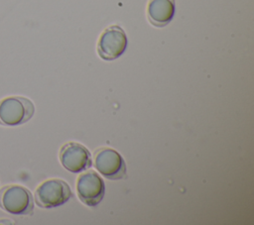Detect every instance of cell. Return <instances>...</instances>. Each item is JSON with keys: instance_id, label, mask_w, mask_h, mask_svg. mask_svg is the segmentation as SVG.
<instances>
[{"instance_id": "1", "label": "cell", "mask_w": 254, "mask_h": 225, "mask_svg": "<svg viewBox=\"0 0 254 225\" xmlns=\"http://www.w3.org/2000/svg\"><path fill=\"white\" fill-rule=\"evenodd\" d=\"M35 112L33 102L22 96H10L0 100V124L18 126L29 121Z\"/></svg>"}, {"instance_id": "2", "label": "cell", "mask_w": 254, "mask_h": 225, "mask_svg": "<svg viewBox=\"0 0 254 225\" xmlns=\"http://www.w3.org/2000/svg\"><path fill=\"white\" fill-rule=\"evenodd\" d=\"M72 192L69 185L63 179L52 178L42 182L36 189V203L44 208H53L64 204Z\"/></svg>"}, {"instance_id": "3", "label": "cell", "mask_w": 254, "mask_h": 225, "mask_svg": "<svg viewBox=\"0 0 254 225\" xmlns=\"http://www.w3.org/2000/svg\"><path fill=\"white\" fill-rule=\"evenodd\" d=\"M0 207L14 215L31 214L34 208L32 193L24 186H5L0 192Z\"/></svg>"}, {"instance_id": "4", "label": "cell", "mask_w": 254, "mask_h": 225, "mask_svg": "<svg viewBox=\"0 0 254 225\" xmlns=\"http://www.w3.org/2000/svg\"><path fill=\"white\" fill-rule=\"evenodd\" d=\"M128 46L127 36L118 25L107 27L100 35L97 42V54L104 60L118 58Z\"/></svg>"}, {"instance_id": "5", "label": "cell", "mask_w": 254, "mask_h": 225, "mask_svg": "<svg viewBox=\"0 0 254 225\" xmlns=\"http://www.w3.org/2000/svg\"><path fill=\"white\" fill-rule=\"evenodd\" d=\"M78 198L87 206H96L103 198L105 185L103 179L94 170L81 173L76 181Z\"/></svg>"}, {"instance_id": "6", "label": "cell", "mask_w": 254, "mask_h": 225, "mask_svg": "<svg viewBox=\"0 0 254 225\" xmlns=\"http://www.w3.org/2000/svg\"><path fill=\"white\" fill-rule=\"evenodd\" d=\"M94 166L108 179H121L126 175V165L122 156L111 148H101L96 151Z\"/></svg>"}, {"instance_id": "7", "label": "cell", "mask_w": 254, "mask_h": 225, "mask_svg": "<svg viewBox=\"0 0 254 225\" xmlns=\"http://www.w3.org/2000/svg\"><path fill=\"white\" fill-rule=\"evenodd\" d=\"M60 161L67 170L77 173L89 169L92 165L89 151L79 143H66L61 148Z\"/></svg>"}, {"instance_id": "8", "label": "cell", "mask_w": 254, "mask_h": 225, "mask_svg": "<svg viewBox=\"0 0 254 225\" xmlns=\"http://www.w3.org/2000/svg\"><path fill=\"white\" fill-rule=\"evenodd\" d=\"M148 21L157 28L167 26L176 12L175 0H149L147 5Z\"/></svg>"}, {"instance_id": "9", "label": "cell", "mask_w": 254, "mask_h": 225, "mask_svg": "<svg viewBox=\"0 0 254 225\" xmlns=\"http://www.w3.org/2000/svg\"><path fill=\"white\" fill-rule=\"evenodd\" d=\"M0 223H12L11 221H0Z\"/></svg>"}]
</instances>
